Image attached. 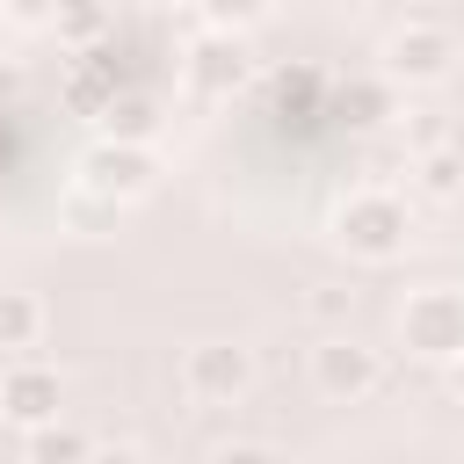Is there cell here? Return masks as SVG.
I'll list each match as a JSON object with an SVG mask.
<instances>
[{
	"mask_svg": "<svg viewBox=\"0 0 464 464\" xmlns=\"http://www.w3.org/2000/svg\"><path fill=\"white\" fill-rule=\"evenodd\" d=\"M457 58H464V36H457V22L450 14H406L392 36H384V51H377V80L399 94V87H442L450 72H457Z\"/></svg>",
	"mask_w": 464,
	"mask_h": 464,
	"instance_id": "obj_1",
	"label": "cell"
},
{
	"mask_svg": "<svg viewBox=\"0 0 464 464\" xmlns=\"http://www.w3.org/2000/svg\"><path fill=\"white\" fill-rule=\"evenodd\" d=\"M406 239H413V210H406V196L399 188H355L341 210H334V246L348 254V261H362V268H392L399 254H406Z\"/></svg>",
	"mask_w": 464,
	"mask_h": 464,
	"instance_id": "obj_2",
	"label": "cell"
},
{
	"mask_svg": "<svg viewBox=\"0 0 464 464\" xmlns=\"http://www.w3.org/2000/svg\"><path fill=\"white\" fill-rule=\"evenodd\" d=\"M399 348L413 362H464V290L428 283L399 304Z\"/></svg>",
	"mask_w": 464,
	"mask_h": 464,
	"instance_id": "obj_3",
	"label": "cell"
},
{
	"mask_svg": "<svg viewBox=\"0 0 464 464\" xmlns=\"http://www.w3.org/2000/svg\"><path fill=\"white\" fill-rule=\"evenodd\" d=\"M312 392L326 406H362L370 392H384V348H370L355 334H319L312 341Z\"/></svg>",
	"mask_w": 464,
	"mask_h": 464,
	"instance_id": "obj_4",
	"label": "cell"
},
{
	"mask_svg": "<svg viewBox=\"0 0 464 464\" xmlns=\"http://www.w3.org/2000/svg\"><path fill=\"white\" fill-rule=\"evenodd\" d=\"M87 196H102L109 210H123V203H138V196H152V181H160V152L152 145H94L87 160H80V174H72Z\"/></svg>",
	"mask_w": 464,
	"mask_h": 464,
	"instance_id": "obj_5",
	"label": "cell"
},
{
	"mask_svg": "<svg viewBox=\"0 0 464 464\" xmlns=\"http://www.w3.org/2000/svg\"><path fill=\"white\" fill-rule=\"evenodd\" d=\"M181 392L196 406H239L254 392V355L239 341H196L181 355Z\"/></svg>",
	"mask_w": 464,
	"mask_h": 464,
	"instance_id": "obj_6",
	"label": "cell"
},
{
	"mask_svg": "<svg viewBox=\"0 0 464 464\" xmlns=\"http://www.w3.org/2000/svg\"><path fill=\"white\" fill-rule=\"evenodd\" d=\"M58 406H65V377H58L51 362L22 355V362H7V370H0V420H14L22 435H36V428L65 420Z\"/></svg>",
	"mask_w": 464,
	"mask_h": 464,
	"instance_id": "obj_7",
	"label": "cell"
},
{
	"mask_svg": "<svg viewBox=\"0 0 464 464\" xmlns=\"http://www.w3.org/2000/svg\"><path fill=\"white\" fill-rule=\"evenodd\" d=\"M246 72H254V58H246L239 36H210V44L188 51V87H196V94H232Z\"/></svg>",
	"mask_w": 464,
	"mask_h": 464,
	"instance_id": "obj_8",
	"label": "cell"
},
{
	"mask_svg": "<svg viewBox=\"0 0 464 464\" xmlns=\"http://www.w3.org/2000/svg\"><path fill=\"white\" fill-rule=\"evenodd\" d=\"M44 326H51V312H44L36 290H0V355L7 362H22L44 341Z\"/></svg>",
	"mask_w": 464,
	"mask_h": 464,
	"instance_id": "obj_9",
	"label": "cell"
},
{
	"mask_svg": "<svg viewBox=\"0 0 464 464\" xmlns=\"http://www.w3.org/2000/svg\"><path fill=\"white\" fill-rule=\"evenodd\" d=\"M87 435L72 428V420H51V428H36V435H22V457L29 464H87Z\"/></svg>",
	"mask_w": 464,
	"mask_h": 464,
	"instance_id": "obj_10",
	"label": "cell"
},
{
	"mask_svg": "<svg viewBox=\"0 0 464 464\" xmlns=\"http://www.w3.org/2000/svg\"><path fill=\"white\" fill-rule=\"evenodd\" d=\"M341 116H348L355 130H377V123L392 116V87H384L377 72H370V80H348V87H341Z\"/></svg>",
	"mask_w": 464,
	"mask_h": 464,
	"instance_id": "obj_11",
	"label": "cell"
},
{
	"mask_svg": "<svg viewBox=\"0 0 464 464\" xmlns=\"http://www.w3.org/2000/svg\"><path fill=\"white\" fill-rule=\"evenodd\" d=\"M304 319L326 326V334H348V319H355V290H348V283H304Z\"/></svg>",
	"mask_w": 464,
	"mask_h": 464,
	"instance_id": "obj_12",
	"label": "cell"
},
{
	"mask_svg": "<svg viewBox=\"0 0 464 464\" xmlns=\"http://www.w3.org/2000/svg\"><path fill=\"white\" fill-rule=\"evenodd\" d=\"M102 130H109V145H145V138H152V109H145L138 94H123V102L109 94V102H102Z\"/></svg>",
	"mask_w": 464,
	"mask_h": 464,
	"instance_id": "obj_13",
	"label": "cell"
},
{
	"mask_svg": "<svg viewBox=\"0 0 464 464\" xmlns=\"http://www.w3.org/2000/svg\"><path fill=\"white\" fill-rule=\"evenodd\" d=\"M420 188H428L435 203H457V196H464V152H457V145L420 152Z\"/></svg>",
	"mask_w": 464,
	"mask_h": 464,
	"instance_id": "obj_14",
	"label": "cell"
},
{
	"mask_svg": "<svg viewBox=\"0 0 464 464\" xmlns=\"http://www.w3.org/2000/svg\"><path fill=\"white\" fill-rule=\"evenodd\" d=\"M51 29H58L65 44H87V36L109 29V14H102V7H65V14H51Z\"/></svg>",
	"mask_w": 464,
	"mask_h": 464,
	"instance_id": "obj_15",
	"label": "cell"
},
{
	"mask_svg": "<svg viewBox=\"0 0 464 464\" xmlns=\"http://www.w3.org/2000/svg\"><path fill=\"white\" fill-rule=\"evenodd\" d=\"M109 218H116V210H109L102 196H87L80 181L65 188V225H80V232H94V225H109Z\"/></svg>",
	"mask_w": 464,
	"mask_h": 464,
	"instance_id": "obj_16",
	"label": "cell"
},
{
	"mask_svg": "<svg viewBox=\"0 0 464 464\" xmlns=\"http://www.w3.org/2000/svg\"><path fill=\"white\" fill-rule=\"evenodd\" d=\"M210 464H283V450L276 442H218Z\"/></svg>",
	"mask_w": 464,
	"mask_h": 464,
	"instance_id": "obj_17",
	"label": "cell"
},
{
	"mask_svg": "<svg viewBox=\"0 0 464 464\" xmlns=\"http://www.w3.org/2000/svg\"><path fill=\"white\" fill-rule=\"evenodd\" d=\"M87 464H145V450H138V442H94Z\"/></svg>",
	"mask_w": 464,
	"mask_h": 464,
	"instance_id": "obj_18",
	"label": "cell"
},
{
	"mask_svg": "<svg viewBox=\"0 0 464 464\" xmlns=\"http://www.w3.org/2000/svg\"><path fill=\"white\" fill-rule=\"evenodd\" d=\"M457 377H464V362H457Z\"/></svg>",
	"mask_w": 464,
	"mask_h": 464,
	"instance_id": "obj_19",
	"label": "cell"
},
{
	"mask_svg": "<svg viewBox=\"0 0 464 464\" xmlns=\"http://www.w3.org/2000/svg\"><path fill=\"white\" fill-rule=\"evenodd\" d=\"M0 246H7V239H0Z\"/></svg>",
	"mask_w": 464,
	"mask_h": 464,
	"instance_id": "obj_20",
	"label": "cell"
}]
</instances>
